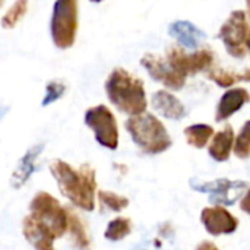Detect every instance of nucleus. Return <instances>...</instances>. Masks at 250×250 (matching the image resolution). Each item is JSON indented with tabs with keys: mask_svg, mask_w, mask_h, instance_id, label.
Here are the masks:
<instances>
[{
	"mask_svg": "<svg viewBox=\"0 0 250 250\" xmlns=\"http://www.w3.org/2000/svg\"><path fill=\"white\" fill-rule=\"evenodd\" d=\"M50 173L62 195L66 196L76 208L86 212L94 211L97 173L92 166L85 163L75 168L63 160H53L50 163Z\"/></svg>",
	"mask_w": 250,
	"mask_h": 250,
	"instance_id": "nucleus-1",
	"label": "nucleus"
},
{
	"mask_svg": "<svg viewBox=\"0 0 250 250\" xmlns=\"http://www.w3.org/2000/svg\"><path fill=\"white\" fill-rule=\"evenodd\" d=\"M250 101V94L245 88H233L229 89L220 100L217 105V113H215V120L223 122L231 117L234 113L243 108L245 104Z\"/></svg>",
	"mask_w": 250,
	"mask_h": 250,
	"instance_id": "nucleus-14",
	"label": "nucleus"
},
{
	"mask_svg": "<svg viewBox=\"0 0 250 250\" xmlns=\"http://www.w3.org/2000/svg\"><path fill=\"white\" fill-rule=\"evenodd\" d=\"M196 250H220L214 243H211V242H204V243H201L199 246H198V249Z\"/></svg>",
	"mask_w": 250,
	"mask_h": 250,
	"instance_id": "nucleus-27",
	"label": "nucleus"
},
{
	"mask_svg": "<svg viewBox=\"0 0 250 250\" xmlns=\"http://www.w3.org/2000/svg\"><path fill=\"white\" fill-rule=\"evenodd\" d=\"M141 64L146 69V72L149 73V76L163 83L164 86L179 91L185 86L186 83V78L183 75H180L179 72H176L166 59L152 54V53H146L142 59H141Z\"/></svg>",
	"mask_w": 250,
	"mask_h": 250,
	"instance_id": "nucleus-10",
	"label": "nucleus"
},
{
	"mask_svg": "<svg viewBox=\"0 0 250 250\" xmlns=\"http://www.w3.org/2000/svg\"><path fill=\"white\" fill-rule=\"evenodd\" d=\"M107 97L113 105L130 117L146 113L148 101L142 79L132 75L123 67L110 72L104 83Z\"/></svg>",
	"mask_w": 250,
	"mask_h": 250,
	"instance_id": "nucleus-2",
	"label": "nucleus"
},
{
	"mask_svg": "<svg viewBox=\"0 0 250 250\" xmlns=\"http://www.w3.org/2000/svg\"><path fill=\"white\" fill-rule=\"evenodd\" d=\"M233 146H234V132L231 126H227L223 130L214 133L208 152L215 161L223 163L230 158Z\"/></svg>",
	"mask_w": 250,
	"mask_h": 250,
	"instance_id": "nucleus-17",
	"label": "nucleus"
},
{
	"mask_svg": "<svg viewBox=\"0 0 250 250\" xmlns=\"http://www.w3.org/2000/svg\"><path fill=\"white\" fill-rule=\"evenodd\" d=\"M22 233L26 242L35 250H54L56 237L53 233L29 214L22 220Z\"/></svg>",
	"mask_w": 250,
	"mask_h": 250,
	"instance_id": "nucleus-12",
	"label": "nucleus"
},
{
	"mask_svg": "<svg viewBox=\"0 0 250 250\" xmlns=\"http://www.w3.org/2000/svg\"><path fill=\"white\" fill-rule=\"evenodd\" d=\"M201 221L205 230L212 236L231 234L237 230V218L223 207L204 208L201 212Z\"/></svg>",
	"mask_w": 250,
	"mask_h": 250,
	"instance_id": "nucleus-11",
	"label": "nucleus"
},
{
	"mask_svg": "<svg viewBox=\"0 0 250 250\" xmlns=\"http://www.w3.org/2000/svg\"><path fill=\"white\" fill-rule=\"evenodd\" d=\"M248 15H249V19H250V1H248Z\"/></svg>",
	"mask_w": 250,
	"mask_h": 250,
	"instance_id": "nucleus-29",
	"label": "nucleus"
},
{
	"mask_svg": "<svg viewBox=\"0 0 250 250\" xmlns=\"http://www.w3.org/2000/svg\"><path fill=\"white\" fill-rule=\"evenodd\" d=\"M66 92V85L63 82H59V81H51L47 83L45 86V95L42 98V103L41 105L42 107H47L50 105L51 103L57 101L59 98H62Z\"/></svg>",
	"mask_w": 250,
	"mask_h": 250,
	"instance_id": "nucleus-25",
	"label": "nucleus"
},
{
	"mask_svg": "<svg viewBox=\"0 0 250 250\" xmlns=\"http://www.w3.org/2000/svg\"><path fill=\"white\" fill-rule=\"evenodd\" d=\"M192 189L196 192L207 193L209 196V201L218 205H233L239 195L248 188L246 182L240 180H229V179H217L214 182H199V180H190Z\"/></svg>",
	"mask_w": 250,
	"mask_h": 250,
	"instance_id": "nucleus-9",
	"label": "nucleus"
},
{
	"mask_svg": "<svg viewBox=\"0 0 250 250\" xmlns=\"http://www.w3.org/2000/svg\"><path fill=\"white\" fill-rule=\"evenodd\" d=\"M42 149H44V144H37L31 149H28L26 154L21 158L10 179V183L15 189H19L32 176V173L35 171V158L40 155Z\"/></svg>",
	"mask_w": 250,
	"mask_h": 250,
	"instance_id": "nucleus-16",
	"label": "nucleus"
},
{
	"mask_svg": "<svg viewBox=\"0 0 250 250\" xmlns=\"http://www.w3.org/2000/svg\"><path fill=\"white\" fill-rule=\"evenodd\" d=\"M152 107L155 111H158L163 117L170 119V120H180L186 116V108L183 105V103L168 91H157L152 95Z\"/></svg>",
	"mask_w": 250,
	"mask_h": 250,
	"instance_id": "nucleus-15",
	"label": "nucleus"
},
{
	"mask_svg": "<svg viewBox=\"0 0 250 250\" xmlns=\"http://www.w3.org/2000/svg\"><path fill=\"white\" fill-rule=\"evenodd\" d=\"M98 201L103 208L111 212H120L129 207V199L126 196L117 195L110 190H98Z\"/></svg>",
	"mask_w": 250,
	"mask_h": 250,
	"instance_id": "nucleus-23",
	"label": "nucleus"
},
{
	"mask_svg": "<svg viewBox=\"0 0 250 250\" xmlns=\"http://www.w3.org/2000/svg\"><path fill=\"white\" fill-rule=\"evenodd\" d=\"M26 9H28V1H26V0H18V1H15V3L7 9V12L3 15V18H1V21H0V25H1L3 28H6V29L15 28V26L21 22V19L25 16Z\"/></svg>",
	"mask_w": 250,
	"mask_h": 250,
	"instance_id": "nucleus-22",
	"label": "nucleus"
},
{
	"mask_svg": "<svg viewBox=\"0 0 250 250\" xmlns=\"http://www.w3.org/2000/svg\"><path fill=\"white\" fill-rule=\"evenodd\" d=\"M29 215L45 226L56 239L67 231V211L47 192H38L29 204Z\"/></svg>",
	"mask_w": 250,
	"mask_h": 250,
	"instance_id": "nucleus-5",
	"label": "nucleus"
},
{
	"mask_svg": "<svg viewBox=\"0 0 250 250\" xmlns=\"http://www.w3.org/2000/svg\"><path fill=\"white\" fill-rule=\"evenodd\" d=\"M132 231V221L126 217H117L111 220L104 231V237L110 242H120Z\"/></svg>",
	"mask_w": 250,
	"mask_h": 250,
	"instance_id": "nucleus-21",
	"label": "nucleus"
},
{
	"mask_svg": "<svg viewBox=\"0 0 250 250\" xmlns=\"http://www.w3.org/2000/svg\"><path fill=\"white\" fill-rule=\"evenodd\" d=\"M240 208L245 214L250 215V189L246 192V195L243 196V199L240 201Z\"/></svg>",
	"mask_w": 250,
	"mask_h": 250,
	"instance_id": "nucleus-26",
	"label": "nucleus"
},
{
	"mask_svg": "<svg viewBox=\"0 0 250 250\" xmlns=\"http://www.w3.org/2000/svg\"><path fill=\"white\" fill-rule=\"evenodd\" d=\"M234 154L236 157L246 160L250 157V120H248L240 129L237 138L234 139Z\"/></svg>",
	"mask_w": 250,
	"mask_h": 250,
	"instance_id": "nucleus-24",
	"label": "nucleus"
},
{
	"mask_svg": "<svg viewBox=\"0 0 250 250\" xmlns=\"http://www.w3.org/2000/svg\"><path fill=\"white\" fill-rule=\"evenodd\" d=\"M246 47L249 48V51H250V34H249V37H248V41H246Z\"/></svg>",
	"mask_w": 250,
	"mask_h": 250,
	"instance_id": "nucleus-28",
	"label": "nucleus"
},
{
	"mask_svg": "<svg viewBox=\"0 0 250 250\" xmlns=\"http://www.w3.org/2000/svg\"><path fill=\"white\" fill-rule=\"evenodd\" d=\"M66 211H67V231L70 234V242L75 250H91L92 243L86 226L73 209L66 208Z\"/></svg>",
	"mask_w": 250,
	"mask_h": 250,
	"instance_id": "nucleus-18",
	"label": "nucleus"
},
{
	"mask_svg": "<svg viewBox=\"0 0 250 250\" xmlns=\"http://www.w3.org/2000/svg\"><path fill=\"white\" fill-rule=\"evenodd\" d=\"M185 136L190 146L202 149L214 136V129L209 125H192L185 129Z\"/></svg>",
	"mask_w": 250,
	"mask_h": 250,
	"instance_id": "nucleus-19",
	"label": "nucleus"
},
{
	"mask_svg": "<svg viewBox=\"0 0 250 250\" xmlns=\"http://www.w3.org/2000/svg\"><path fill=\"white\" fill-rule=\"evenodd\" d=\"M208 78L214 81L217 85L223 88H229L237 82H250V69L243 70L242 73H234V72H229L223 69H214L208 72Z\"/></svg>",
	"mask_w": 250,
	"mask_h": 250,
	"instance_id": "nucleus-20",
	"label": "nucleus"
},
{
	"mask_svg": "<svg viewBox=\"0 0 250 250\" xmlns=\"http://www.w3.org/2000/svg\"><path fill=\"white\" fill-rule=\"evenodd\" d=\"M168 64L188 78L189 75H196L199 72L208 70L214 63V53L209 48H201L195 53H186L182 47H170L167 50Z\"/></svg>",
	"mask_w": 250,
	"mask_h": 250,
	"instance_id": "nucleus-8",
	"label": "nucleus"
},
{
	"mask_svg": "<svg viewBox=\"0 0 250 250\" xmlns=\"http://www.w3.org/2000/svg\"><path fill=\"white\" fill-rule=\"evenodd\" d=\"M85 125L94 132L95 141L107 148V149H117L119 146V126L113 111L104 105L98 104L91 107L85 111Z\"/></svg>",
	"mask_w": 250,
	"mask_h": 250,
	"instance_id": "nucleus-6",
	"label": "nucleus"
},
{
	"mask_svg": "<svg viewBox=\"0 0 250 250\" xmlns=\"http://www.w3.org/2000/svg\"><path fill=\"white\" fill-rule=\"evenodd\" d=\"M1 4H3V1H0V6H1Z\"/></svg>",
	"mask_w": 250,
	"mask_h": 250,
	"instance_id": "nucleus-30",
	"label": "nucleus"
},
{
	"mask_svg": "<svg viewBox=\"0 0 250 250\" xmlns=\"http://www.w3.org/2000/svg\"><path fill=\"white\" fill-rule=\"evenodd\" d=\"M79 26V4L76 0H57L53 4L50 34L60 50L73 47Z\"/></svg>",
	"mask_w": 250,
	"mask_h": 250,
	"instance_id": "nucleus-4",
	"label": "nucleus"
},
{
	"mask_svg": "<svg viewBox=\"0 0 250 250\" xmlns=\"http://www.w3.org/2000/svg\"><path fill=\"white\" fill-rule=\"evenodd\" d=\"M125 127L129 132L132 141L145 154H161L167 151L173 144L166 126L151 113L129 117L125 122Z\"/></svg>",
	"mask_w": 250,
	"mask_h": 250,
	"instance_id": "nucleus-3",
	"label": "nucleus"
},
{
	"mask_svg": "<svg viewBox=\"0 0 250 250\" xmlns=\"http://www.w3.org/2000/svg\"><path fill=\"white\" fill-rule=\"evenodd\" d=\"M168 32L185 48L196 50L201 47V44L205 40V32L189 21H176L170 23Z\"/></svg>",
	"mask_w": 250,
	"mask_h": 250,
	"instance_id": "nucleus-13",
	"label": "nucleus"
},
{
	"mask_svg": "<svg viewBox=\"0 0 250 250\" xmlns=\"http://www.w3.org/2000/svg\"><path fill=\"white\" fill-rule=\"evenodd\" d=\"M250 34L248 15L243 10H234L229 19L223 23L218 32V38L224 42L226 50L233 57H245L248 47L246 41Z\"/></svg>",
	"mask_w": 250,
	"mask_h": 250,
	"instance_id": "nucleus-7",
	"label": "nucleus"
}]
</instances>
